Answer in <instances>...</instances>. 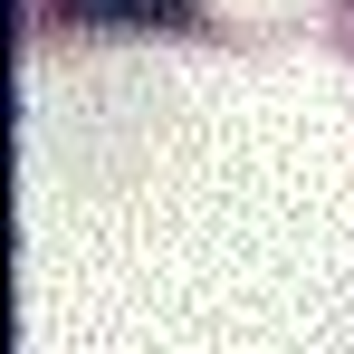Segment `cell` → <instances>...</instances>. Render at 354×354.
Wrapping results in <instances>:
<instances>
[{
  "label": "cell",
  "instance_id": "6da1fadb",
  "mask_svg": "<svg viewBox=\"0 0 354 354\" xmlns=\"http://www.w3.org/2000/svg\"><path fill=\"white\" fill-rule=\"evenodd\" d=\"M67 19H86V29H182L192 0H67Z\"/></svg>",
  "mask_w": 354,
  "mask_h": 354
}]
</instances>
